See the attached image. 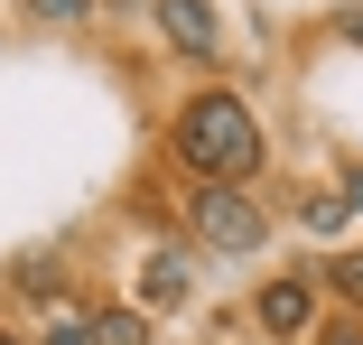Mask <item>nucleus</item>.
Here are the masks:
<instances>
[{"mask_svg":"<svg viewBox=\"0 0 363 345\" xmlns=\"http://www.w3.org/2000/svg\"><path fill=\"white\" fill-rule=\"evenodd\" d=\"M159 150H168V168H177L186 187H252L261 159H270V131H261L252 94H233V84H196V94L168 112Z\"/></svg>","mask_w":363,"mask_h":345,"instance_id":"obj_1","label":"nucleus"},{"mask_svg":"<svg viewBox=\"0 0 363 345\" xmlns=\"http://www.w3.org/2000/svg\"><path fill=\"white\" fill-rule=\"evenodd\" d=\"M186 243L224 252V261H252L270 243V205L252 187H186Z\"/></svg>","mask_w":363,"mask_h":345,"instance_id":"obj_2","label":"nucleus"},{"mask_svg":"<svg viewBox=\"0 0 363 345\" xmlns=\"http://www.w3.org/2000/svg\"><path fill=\"white\" fill-rule=\"evenodd\" d=\"M252 327H261L270 345H298V336L317 327V280H308V270H270V280L252 290Z\"/></svg>","mask_w":363,"mask_h":345,"instance_id":"obj_3","label":"nucleus"},{"mask_svg":"<svg viewBox=\"0 0 363 345\" xmlns=\"http://www.w3.org/2000/svg\"><path fill=\"white\" fill-rule=\"evenodd\" d=\"M150 19H159V47H177L196 65L224 47V10H214V0H150Z\"/></svg>","mask_w":363,"mask_h":345,"instance_id":"obj_4","label":"nucleus"},{"mask_svg":"<svg viewBox=\"0 0 363 345\" xmlns=\"http://www.w3.org/2000/svg\"><path fill=\"white\" fill-rule=\"evenodd\" d=\"M196 299V243H150L140 261V308H186Z\"/></svg>","mask_w":363,"mask_h":345,"instance_id":"obj_5","label":"nucleus"},{"mask_svg":"<svg viewBox=\"0 0 363 345\" xmlns=\"http://www.w3.org/2000/svg\"><path fill=\"white\" fill-rule=\"evenodd\" d=\"M84 345H159V336H150V308L112 299V308H84Z\"/></svg>","mask_w":363,"mask_h":345,"instance_id":"obj_6","label":"nucleus"},{"mask_svg":"<svg viewBox=\"0 0 363 345\" xmlns=\"http://www.w3.org/2000/svg\"><path fill=\"white\" fill-rule=\"evenodd\" d=\"M308 280H317V290H335V299H354V308H363V243H335V252H326V261H317V270H308Z\"/></svg>","mask_w":363,"mask_h":345,"instance_id":"obj_7","label":"nucleus"},{"mask_svg":"<svg viewBox=\"0 0 363 345\" xmlns=\"http://www.w3.org/2000/svg\"><path fill=\"white\" fill-rule=\"evenodd\" d=\"M10 290H65V252H28V261H10Z\"/></svg>","mask_w":363,"mask_h":345,"instance_id":"obj_8","label":"nucleus"},{"mask_svg":"<svg viewBox=\"0 0 363 345\" xmlns=\"http://www.w3.org/2000/svg\"><path fill=\"white\" fill-rule=\"evenodd\" d=\"M19 10H28L38 28H84V19H94V0H19Z\"/></svg>","mask_w":363,"mask_h":345,"instance_id":"obj_9","label":"nucleus"},{"mask_svg":"<svg viewBox=\"0 0 363 345\" xmlns=\"http://www.w3.org/2000/svg\"><path fill=\"white\" fill-rule=\"evenodd\" d=\"M47 345H84V299H56L47 308Z\"/></svg>","mask_w":363,"mask_h":345,"instance_id":"obj_10","label":"nucleus"},{"mask_svg":"<svg viewBox=\"0 0 363 345\" xmlns=\"http://www.w3.org/2000/svg\"><path fill=\"white\" fill-rule=\"evenodd\" d=\"M317 345H363V317H345V327H326Z\"/></svg>","mask_w":363,"mask_h":345,"instance_id":"obj_11","label":"nucleus"},{"mask_svg":"<svg viewBox=\"0 0 363 345\" xmlns=\"http://www.w3.org/2000/svg\"><path fill=\"white\" fill-rule=\"evenodd\" d=\"M345 205H354V215H363V168H345Z\"/></svg>","mask_w":363,"mask_h":345,"instance_id":"obj_12","label":"nucleus"},{"mask_svg":"<svg viewBox=\"0 0 363 345\" xmlns=\"http://www.w3.org/2000/svg\"><path fill=\"white\" fill-rule=\"evenodd\" d=\"M0 345H19V336H10V327H0Z\"/></svg>","mask_w":363,"mask_h":345,"instance_id":"obj_13","label":"nucleus"}]
</instances>
